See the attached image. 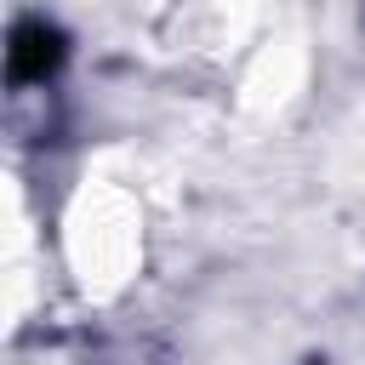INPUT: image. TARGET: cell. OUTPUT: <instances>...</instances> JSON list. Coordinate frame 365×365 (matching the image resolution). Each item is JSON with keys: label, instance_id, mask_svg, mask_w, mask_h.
<instances>
[{"label": "cell", "instance_id": "6da1fadb", "mask_svg": "<svg viewBox=\"0 0 365 365\" xmlns=\"http://www.w3.org/2000/svg\"><path fill=\"white\" fill-rule=\"evenodd\" d=\"M63 57H68L63 29L46 17H23L11 29V46H6V74H11V86H40L63 68Z\"/></svg>", "mask_w": 365, "mask_h": 365}]
</instances>
